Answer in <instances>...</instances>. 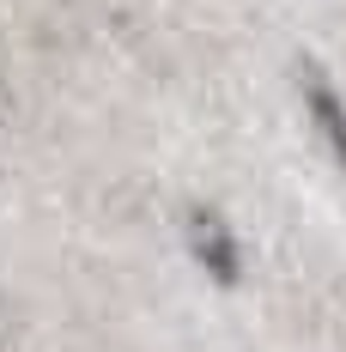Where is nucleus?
<instances>
[{"label":"nucleus","mask_w":346,"mask_h":352,"mask_svg":"<svg viewBox=\"0 0 346 352\" xmlns=\"http://www.w3.org/2000/svg\"><path fill=\"white\" fill-rule=\"evenodd\" d=\"M188 243H195V255L207 261V274L219 285L237 280V243H231V225H225L219 212H207V207L188 212Z\"/></svg>","instance_id":"nucleus-1"},{"label":"nucleus","mask_w":346,"mask_h":352,"mask_svg":"<svg viewBox=\"0 0 346 352\" xmlns=\"http://www.w3.org/2000/svg\"><path fill=\"white\" fill-rule=\"evenodd\" d=\"M304 98H310V116H316V128H322V140L334 146V158L346 164V109H340V98L328 91L322 73H304Z\"/></svg>","instance_id":"nucleus-2"}]
</instances>
